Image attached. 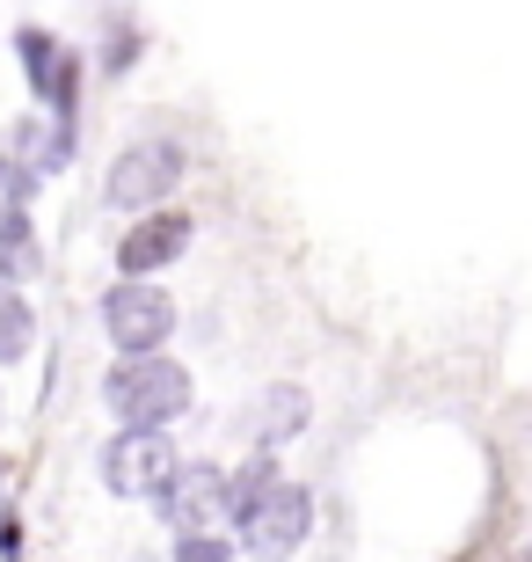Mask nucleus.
<instances>
[{
  "label": "nucleus",
  "mask_w": 532,
  "mask_h": 562,
  "mask_svg": "<svg viewBox=\"0 0 532 562\" xmlns=\"http://www.w3.org/2000/svg\"><path fill=\"white\" fill-rule=\"evenodd\" d=\"M103 402L132 424V431H161L168 417L190 409V373L176 366V358H161V351H139V358H124V366H110Z\"/></svg>",
  "instance_id": "obj_1"
},
{
  "label": "nucleus",
  "mask_w": 532,
  "mask_h": 562,
  "mask_svg": "<svg viewBox=\"0 0 532 562\" xmlns=\"http://www.w3.org/2000/svg\"><path fill=\"white\" fill-rule=\"evenodd\" d=\"M226 512H234V526H241V541H248L256 562H285L292 548L314 533V497L285 475H270L263 490H248V497L226 504Z\"/></svg>",
  "instance_id": "obj_2"
},
{
  "label": "nucleus",
  "mask_w": 532,
  "mask_h": 562,
  "mask_svg": "<svg viewBox=\"0 0 532 562\" xmlns=\"http://www.w3.org/2000/svg\"><path fill=\"white\" fill-rule=\"evenodd\" d=\"M168 190H183V146L176 139H139V146H124L117 161H110L103 198L124 205V212H154Z\"/></svg>",
  "instance_id": "obj_3"
},
{
  "label": "nucleus",
  "mask_w": 532,
  "mask_h": 562,
  "mask_svg": "<svg viewBox=\"0 0 532 562\" xmlns=\"http://www.w3.org/2000/svg\"><path fill=\"white\" fill-rule=\"evenodd\" d=\"M103 329H110V344H117L124 358L161 351L168 329H176V300H168L161 285H146V278H124V285L103 300Z\"/></svg>",
  "instance_id": "obj_4"
},
{
  "label": "nucleus",
  "mask_w": 532,
  "mask_h": 562,
  "mask_svg": "<svg viewBox=\"0 0 532 562\" xmlns=\"http://www.w3.org/2000/svg\"><path fill=\"white\" fill-rule=\"evenodd\" d=\"M176 468H183V460H176V446H168L161 431H132V424H124L103 446V482L117 497H161L168 482H176Z\"/></svg>",
  "instance_id": "obj_5"
},
{
  "label": "nucleus",
  "mask_w": 532,
  "mask_h": 562,
  "mask_svg": "<svg viewBox=\"0 0 532 562\" xmlns=\"http://www.w3.org/2000/svg\"><path fill=\"white\" fill-rule=\"evenodd\" d=\"M183 249H190V212H146V220H132V234L117 241V271L124 278H154Z\"/></svg>",
  "instance_id": "obj_6"
},
{
  "label": "nucleus",
  "mask_w": 532,
  "mask_h": 562,
  "mask_svg": "<svg viewBox=\"0 0 532 562\" xmlns=\"http://www.w3.org/2000/svg\"><path fill=\"white\" fill-rule=\"evenodd\" d=\"M154 504H161L183 533H205V526H219V512H226V475L219 468H190V475L176 468V482H168Z\"/></svg>",
  "instance_id": "obj_7"
},
{
  "label": "nucleus",
  "mask_w": 532,
  "mask_h": 562,
  "mask_svg": "<svg viewBox=\"0 0 532 562\" xmlns=\"http://www.w3.org/2000/svg\"><path fill=\"white\" fill-rule=\"evenodd\" d=\"M307 424V387H292V380H278V387H263L256 402H241V431H248V446H285L292 431Z\"/></svg>",
  "instance_id": "obj_8"
},
{
  "label": "nucleus",
  "mask_w": 532,
  "mask_h": 562,
  "mask_svg": "<svg viewBox=\"0 0 532 562\" xmlns=\"http://www.w3.org/2000/svg\"><path fill=\"white\" fill-rule=\"evenodd\" d=\"M37 227H30V212L22 205H0V285H22V278H37Z\"/></svg>",
  "instance_id": "obj_9"
},
{
  "label": "nucleus",
  "mask_w": 532,
  "mask_h": 562,
  "mask_svg": "<svg viewBox=\"0 0 532 562\" xmlns=\"http://www.w3.org/2000/svg\"><path fill=\"white\" fill-rule=\"evenodd\" d=\"M30 344H37V307L22 300V285H0V366L30 358Z\"/></svg>",
  "instance_id": "obj_10"
},
{
  "label": "nucleus",
  "mask_w": 532,
  "mask_h": 562,
  "mask_svg": "<svg viewBox=\"0 0 532 562\" xmlns=\"http://www.w3.org/2000/svg\"><path fill=\"white\" fill-rule=\"evenodd\" d=\"M15 52H22V66H30V88L44 95V81H52V59H59V44L44 37V30H22V37H15Z\"/></svg>",
  "instance_id": "obj_11"
},
{
  "label": "nucleus",
  "mask_w": 532,
  "mask_h": 562,
  "mask_svg": "<svg viewBox=\"0 0 532 562\" xmlns=\"http://www.w3.org/2000/svg\"><path fill=\"white\" fill-rule=\"evenodd\" d=\"M176 562H234V548L205 526V533H183V541H176Z\"/></svg>",
  "instance_id": "obj_12"
},
{
  "label": "nucleus",
  "mask_w": 532,
  "mask_h": 562,
  "mask_svg": "<svg viewBox=\"0 0 532 562\" xmlns=\"http://www.w3.org/2000/svg\"><path fill=\"white\" fill-rule=\"evenodd\" d=\"M139 59V30H124V22H110V44H103V66L110 74H124V66Z\"/></svg>",
  "instance_id": "obj_13"
},
{
  "label": "nucleus",
  "mask_w": 532,
  "mask_h": 562,
  "mask_svg": "<svg viewBox=\"0 0 532 562\" xmlns=\"http://www.w3.org/2000/svg\"><path fill=\"white\" fill-rule=\"evenodd\" d=\"M0 562H22V519L0 512Z\"/></svg>",
  "instance_id": "obj_14"
},
{
  "label": "nucleus",
  "mask_w": 532,
  "mask_h": 562,
  "mask_svg": "<svg viewBox=\"0 0 532 562\" xmlns=\"http://www.w3.org/2000/svg\"><path fill=\"white\" fill-rule=\"evenodd\" d=\"M525 562H532V555H525Z\"/></svg>",
  "instance_id": "obj_15"
}]
</instances>
